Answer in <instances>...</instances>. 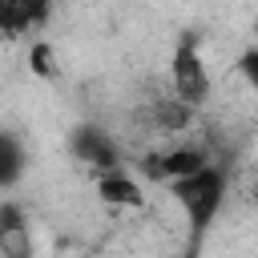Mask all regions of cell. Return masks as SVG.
<instances>
[{"instance_id": "obj_5", "label": "cell", "mask_w": 258, "mask_h": 258, "mask_svg": "<svg viewBox=\"0 0 258 258\" xmlns=\"http://www.w3.org/2000/svg\"><path fill=\"white\" fill-rule=\"evenodd\" d=\"M137 117H141L145 133H153V137H177V133L189 129L194 105H185L181 97H149Z\"/></svg>"}, {"instance_id": "obj_10", "label": "cell", "mask_w": 258, "mask_h": 258, "mask_svg": "<svg viewBox=\"0 0 258 258\" xmlns=\"http://www.w3.org/2000/svg\"><path fill=\"white\" fill-rule=\"evenodd\" d=\"M28 64H32V73H36L40 81H52V77H56L52 44H48V40H32V48H28Z\"/></svg>"}, {"instance_id": "obj_2", "label": "cell", "mask_w": 258, "mask_h": 258, "mask_svg": "<svg viewBox=\"0 0 258 258\" xmlns=\"http://www.w3.org/2000/svg\"><path fill=\"white\" fill-rule=\"evenodd\" d=\"M169 81H173V97H181L185 105H206L210 101V73H206V60H202V48H198V36L194 32H181L177 44H173V56H169Z\"/></svg>"}, {"instance_id": "obj_9", "label": "cell", "mask_w": 258, "mask_h": 258, "mask_svg": "<svg viewBox=\"0 0 258 258\" xmlns=\"http://www.w3.org/2000/svg\"><path fill=\"white\" fill-rule=\"evenodd\" d=\"M20 173H24V145L16 141L12 129H4L0 133V185L12 189L20 181Z\"/></svg>"}, {"instance_id": "obj_6", "label": "cell", "mask_w": 258, "mask_h": 258, "mask_svg": "<svg viewBox=\"0 0 258 258\" xmlns=\"http://www.w3.org/2000/svg\"><path fill=\"white\" fill-rule=\"evenodd\" d=\"M52 12V0H0V28L8 40L40 32Z\"/></svg>"}, {"instance_id": "obj_3", "label": "cell", "mask_w": 258, "mask_h": 258, "mask_svg": "<svg viewBox=\"0 0 258 258\" xmlns=\"http://www.w3.org/2000/svg\"><path fill=\"white\" fill-rule=\"evenodd\" d=\"M206 165H214L206 145H169V149H153V153L141 157V173L149 181H161V185H173L181 177H194Z\"/></svg>"}, {"instance_id": "obj_8", "label": "cell", "mask_w": 258, "mask_h": 258, "mask_svg": "<svg viewBox=\"0 0 258 258\" xmlns=\"http://www.w3.org/2000/svg\"><path fill=\"white\" fill-rule=\"evenodd\" d=\"M97 198L109 202V206H129V210H141V206H145L141 185H137L125 169H117V173H101V177H97Z\"/></svg>"}, {"instance_id": "obj_1", "label": "cell", "mask_w": 258, "mask_h": 258, "mask_svg": "<svg viewBox=\"0 0 258 258\" xmlns=\"http://www.w3.org/2000/svg\"><path fill=\"white\" fill-rule=\"evenodd\" d=\"M169 194L185 214V258H198L206 246V234L214 230V218L226 206V173L218 165H206L202 173L173 181Z\"/></svg>"}, {"instance_id": "obj_7", "label": "cell", "mask_w": 258, "mask_h": 258, "mask_svg": "<svg viewBox=\"0 0 258 258\" xmlns=\"http://www.w3.org/2000/svg\"><path fill=\"white\" fill-rule=\"evenodd\" d=\"M0 258H32V230L12 198L0 202Z\"/></svg>"}, {"instance_id": "obj_11", "label": "cell", "mask_w": 258, "mask_h": 258, "mask_svg": "<svg viewBox=\"0 0 258 258\" xmlns=\"http://www.w3.org/2000/svg\"><path fill=\"white\" fill-rule=\"evenodd\" d=\"M238 73H242V81L258 93V48H246V52L238 56Z\"/></svg>"}, {"instance_id": "obj_4", "label": "cell", "mask_w": 258, "mask_h": 258, "mask_svg": "<svg viewBox=\"0 0 258 258\" xmlns=\"http://www.w3.org/2000/svg\"><path fill=\"white\" fill-rule=\"evenodd\" d=\"M69 153H73L81 165H89L97 177L121 169V149H117V141H113L101 125H77L73 137H69Z\"/></svg>"}]
</instances>
